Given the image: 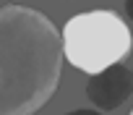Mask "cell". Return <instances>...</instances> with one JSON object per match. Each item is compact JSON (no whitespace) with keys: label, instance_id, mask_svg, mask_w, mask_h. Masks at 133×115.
I'll return each mask as SVG.
<instances>
[{"label":"cell","instance_id":"1","mask_svg":"<svg viewBox=\"0 0 133 115\" xmlns=\"http://www.w3.org/2000/svg\"><path fill=\"white\" fill-rule=\"evenodd\" d=\"M63 39L55 24L26 5L0 11V115H34L60 84Z\"/></svg>","mask_w":133,"mask_h":115},{"label":"cell","instance_id":"2","mask_svg":"<svg viewBox=\"0 0 133 115\" xmlns=\"http://www.w3.org/2000/svg\"><path fill=\"white\" fill-rule=\"evenodd\" d=\"M60 39L63 58L91 76L120 63L133 47L130 29L115 11H86L68 18Z\"/></svg>","mask_w":133,"mask_h":115},{"label":"cell","instance_id":"3","mask_svg":"<svg viewBox=\"0 0 133 115\" xmlns=\"http://www.w3.org/2000/svg\"><path fill=\"white\" fill-rule=\"evenodd\" d=\"M133 94V71L123 63H115L86 81V97L99 110H117Z\"/></svg>","mask_w":133,"mask_h":115},{"label":"cell","instance_id":"4","mask_svg":"<svg viewBox=\"0 0 133 115\" xmlns=\"http://www.w3.org/2000/svg\"><path fill=\"white\" fill-rule=\"evenodd\" d=\"M65 115H99L97 110H73V112H65Z\"/></svg>","mask_w":133,"mask_h":115},{"label":"cell","instance_id":"5","mask_svg":"<svg viewBox=\"0 0 133 115\" xmlns=\"http://www.w3.org/2000/svg\"><path fill=\"white\" fill-rule=\"evenodd\" d=\"M125 13H128V18L133 21V0H125Z\"/></svg>","mask_w":133,"mask_h":115},{"label":"cell","instance_id":"6","mask_svg":"<svg viewBox=\"0 0 133 115\" xmlns=\"http://www.w3.org/2000/svg\"><path fill=\"white\" fill-rule=\"evenodd\" d=\"M130 115H133V110H130Z\"/></svg>","mask_w":133,"mask_h":115}]
</instances>
